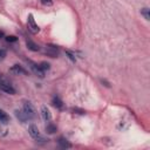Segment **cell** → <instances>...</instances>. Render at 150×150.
Instances as JSON below:
<instances>
[{"label":"cell","mask_w":150,"mask_h":150,"mask_svg":"<svg viewBox=\"0 0 150 150\" xmlns=\"http://www.w3.org/2000/svg\"><path fill=\"white\" fill-rule=\"evenodd\" d=\"M28 132H29V135L32 136V138H34L36 142H46V141H48V139H46L45 137H42L41 136V134L39 132V129H38V127L35 125V124H30L29 125V128H28Z\"/></svg>","instance_id":"obj_1"},{"label":"cell","mask_w":150,"mask_h":150,"mask_svg":"<svg viewBox=\"0 0 150 150\" xmlns=\"http://www.w3.org/2000/svg\"><path fill=\"white\" fill-rule=\"evenodd\" d=\"M0 90L4 91V93H6V94H9V95H14L16 93L15 88L9 82H7L6 79H4V80L0 81Z\"/></svg>","instance_id":"obj_2"},{"label":"cell","mask_w":150,"mask_h":150,"mask_svg":"<svg viewBox=\"0 0 150 150\" xmlns=\"http://www.w3.org/2000/svg\"><path fill=\"white\" fill-rule=\"evenodd\" d=\"M23 111L28 115V117H29V120H32V118H34L35 116H36V111H35V108L33 107V104L30 103V102H23Z\"/></svg>","instance_id":"obj_3"},{"label":"cell","mask_w":150,"mask_h":150,"mask_svg":"<svg viewBox=\"0 0 150 150\" xmlns=\"http://www.w3.org/2000/svg\"><path fill=\"white\" fill-rule=\"evenodd\" d=\"M27 26H28V29H29V30H30L33 34H36V33H39V30H40L39 26L36 25V22H35V20H34L33 14H29V15H28Z\"/></svg>","instance_id":"obj_4"},{"label":"cell","mask_w":150,"mask_h":150,"mask_svg":"<svg viewBox=\"0 0 150 150\" xmlns=\"http://www.w3.org/2000/svg\"><path fill=\"white\" fill-rule=\"evenodd\" d=\"M45 53L50 56V57H56L59 55V48L56 46H53V45H48L46 46V49H45Z\"/></svg>","instance_id":"obj_5"},{"label":"cell","mask_w":150,"mask_h":150,"mask_svg":"<svg viewBox=\"0 0 150 150\" xmlns=\"http://www.w3.org/2000/svg\"><path fill=\"white\" fill-rule=\"evenodd\" d=\"M28 64H29V68H30L36 75H39L40 77H43V76H45V71H42V70L40 69L39 64H36V63H34V62H32V61H28Z\"/></svg>","instance_id":"obj_6"},{"label":"cell","mask_w":150,"mask_h":150,"mask_svg":"<svg viewBox=\"0 0 150 150\" xmlns=\"http://www.w3.org/2000/svg\"><path fill=\"white\" fill-rule=\"evenodd\" d=\"M9 71H11V73H13V74H15V75L27 74V71H26L21 66H19V64H14V66H12V67L9 68Z\"/></svg>","instance_id":"obj_7"},{"label":"cell","mask_w":150,"mask_h":150,"mask_svg":"<svg viewBox=\"0 0 150 150\" xmlns=\"http://www.w3.org/2000/svg\"><path fill=\"white\" fill-rule=\"evenodd\" d=\"M41 115H42V118L46 121V122H49L52 120V114L49 111V109L46 107V105H42L41 107Z\"/></svg>","instance_id":"obj_8"},{"label":"cell","mask_w":150,"mask_h":150,"mask_svg":"<svg viewBox=\"0 0 150 150\" xmlns=\"http://www.w3.org/2000/svg\"><path fill=\"white\" fill-rule=\"evenodd\" d=\"M15 116H16L18 120H19L20 122H22V123H25V122H27V121L29 120L28 115L23 111V109H22V110H15Z\"/></svg>","instance_id":"obj_9"},{"label":"cell","mask_w":150,"mask_h":150,"mask_svg":"<svg viewBox=\"0 0 150 150\" xmlns=\"http://www.w3.org/2000/svg\"><path fill=\"white\" fill-rule=\"evenodd\" d=\"M26 46H27V48H28L29 50H32V52H38V50H40L39 45H36V43L33 42L32 40H27V41H26Z\"/></svg>","instance_id":"obj_10"},{"label":"cell","mask_w":150,"mask_h":150,"mask_svg":"<svg viewBox=\"0 0 150 150\" xmlns=\"http://www.w3.org/2000/svg\"><path fill=\"white\" fill-rule=\"evenodd\" d=\"M52 104H53L55 108H57V109H62V108H63V102H62V100H61L60 97H57V96H54V97L52 98Z\"/></svg>","instance_id":"obj_11"},{"label":"cell","mask_w":150,"mask_h":150,"mask_svg":"<svg viewBox=\"0 0 150 150\" xmlns=\"http://www.w3.org/2000/svg\"><path fill=\"white\" fill-rule=\"evenodd\" d=\"M57 143H59L60 148H62V149H69V148H71V144L64 137H60L59 141H57Z\"/></svg>","instance_id":"obj_12"},{"label":"cell","mask_w":150,"mask_h":150,"mask_svg":"<svg viewBox=\"0 0 150 150\" xmlns=\"http://www.w3.org/2000/svg\"><path fill=\"white\" fill-rule=\"evenodd\" d=\"M8 121H9V116H8L4 110L0 109V122H2V123H7Z\"/></svg>","instance_id":"obj_13"},{"label":"cell","mask_w":150,"mask_h":150,"mask_svg":"<svg viewBox=\"0 0 150 150\" xmlns=\"http://www.w3.org/2000/svg\"><path fill=\"white\" fill-rule=\"evenodd\" d=\"M141 14L144 16L145 20H150V9L148 7H144L141 9Z\"/></svg>","instance_id":"obj_14"},{"label":"cell","mask_w":150,"mask_h":150,"mask_svg":"<svg viewBox=\"0 0 150 150\" xmlns=\"http://www.w3.org/2000/svg\"><path fill=\"white\" fill-rule=\"evenodd\" d=\"M46 131H47L48 134H54V132L56 131V125L53 124V123H48V124L46 125Z\"/></svg>","instance_id":"obj_15"},{"label":"cell","mask_w":150,"mask_h":150,"mask_svg":"<svg viewBox=\"0 0 150 150\" xmlns=\"http://www.w3.org/2000/svg\"><path fill=\"white\" fill-rule=\"evenodd\" d=\"M39 67H40V69L42 70V71H47V70H49V68H50V64L48 63V62H41L40 64H39Z\"/></svg>","instance_id":"obj_16"},{"label":"cell","mask_w":150,"mask_h":150,"mask_svg":"<svg viewBox=\"0 0 150 150\" xmlns=\"http://www.w3.org/2000/svg\"><path fill=\"white\" fill-rule=\"evenodd\" d=\"M6 41H7V42H16V41H18V38L14 36V35H9V36L6 38Z\"/></svg>","instance_id":"obj_17"},{"label":"cell","mask_w":150,"mask_h":150,"mask_svg":"<svg viewBox=\"0 0 150 150\" xmlns=\"http://www.w3.org/2000/svg\"><path fill=\"white\" fill-rule=\"evenodd\" d=\"M66 55H68V57H69L73 62H75V61H76V59H75V56H74V54H73V53H70L69 50H66Z\"/></svg>","instance_id":"obj_18"},{"label":"cell","mask_w":150,"mask_h":150,"mask_svg":"<svg viewBox=\"0 0 150 150\" xmlns=\"http://www.w3.org/2000/svg\"><path fill=\"white\" fill-rule=\"evenodd\" d=\"M41 2L46 6H52L53 5V0H41Z\"/></svg>","instance_id":"obj_19"},{"label":"cell","mask_w":150,"mask_h":150,"mask_svg":"<svg viewBox=\"0 0 150 150\" xmlns=\"http://www.w3.org/2000/svg\"><path fill=\"white\" fill-rule=\"evenodd\" d=\"M6 56V50L5 49H0V60H2Z\"/></svg>","instance_id":"obj_20"},{"label":"cell","mask_w":150,"mask_h":150,"mask_svg":"<svg viewBox=\"0 0 150 150\" xmlns=\"http://www.w3.org/2000/svg\"><path fill=\"white\" fill-rule=\"evenodd\" d=\"M71 110H73V111H76L77 114H81V115H82V114H84V110H82V109H77V108H73Z\"/></svg>","instance_id":"obj_21"},{"label":"cell","mask_w":150,"mask_h":150,"mask_svg":"<svg viewBox=\"0 0 150 150\" xmlns=\"http://www.w3.org/2000/svg\"><path fill=\"white\" fill-rule=\"evenodd\" d=\"M102 83H104V86H105V87H109V83H108L105 80H102Z\"/></svg>","instance_id":"obj_22"},{"label":"cell","mask_w":150,"mask_h":150,"mask_svg":"<svg viewBox=\"0 0 150 150\" xmlns=\"http://www.w3.org/2000/svg\"><path fill=\"white\" fill-rule=\"evenodd\" d=\"M4 79H5V77H4V75L0 73V81H1V80H4Z\"/></svg>","instance_id":"obj_23"},{"label":"cell","mask_w":150,"mask_h":150,"mask_svg":"<svg viewBox=\"0 0 150 150\" xmlns=\"http://www.w3.org/2000/svg\"><path fill=\"white\" fill-rule=\"evenodd\" d=\"M1 36H4V32H1V30H0V38H1Z\"/></svg>","instance_id":"obj_24"},{"label":"cell","mask_w":150,"mask_h":150,"mask_svg":"<svg viewBox=\"0 0 150 150\" xmlns=\"http://www.w3.org/2000/svg\"><path fill=\"white\" fill-rule=\"evenodd\" d=\"M0 132H1V130H0Z\"/></svg>","instance_id":"obj_25"}]
</instances>
